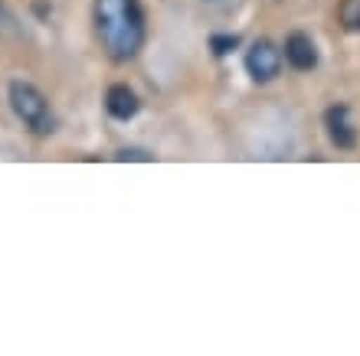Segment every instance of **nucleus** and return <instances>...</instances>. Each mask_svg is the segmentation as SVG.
I'll list each match as a JSON object with an SVG mask.
<instances>
[{"label": "nucleus", "mask_w": 360, "mask_h": 356, "mask_svg": "<svg viewBox=\"0 0 360 356\" xmlns=\"http://www.w3.org/2000/svg\"><path fill=\"white\" fill-rule=\"evenodd\" d=\"M105 105H108V114H112V118H122V121L134 118V114H138V108H141L138 95H134L128 85H112V88H108V98H105Z\"/></svg>", "instance_id": "nucleus-5"}, {"label": "nucleus", "mask_w": 360, "mask_h": 356, "mask_svg": "<svg viewBox=\"0 0 360 356\" xmlns=\"http://www.w3.org/2000/svg\"><path fill=\"white\" fill-rule=\"evenodd\" d=\"M118 160H148V154H141V150H122Z\"/></svg>", "instance_id": "nucleus-9"}, {"label": "nucleus", "mask_w": 360, "mask_h": 356, "mask_svg": "<svg viewBox=\"0 0 360 356\" xmlns=\"http://www.w3.org/2000/svg\"><path fill=\"white\" fill-rule=\"evenodd\" d=\"M341 23L347 29H360V0H341Z\"/></svg>", "instance_id": "nucleus-7"}, {"label": "nucleus", "mask_w": 360, "mask_h": 356, "mask_svg": "<svg viewBox=\"0 0 360 356\" xmlns=\"http://www.w3.org/2000/svg\"><path fill=\"white\" fill-rule=\"evenodd\" d=\"M95 29L112 59H131L144 43V13L138 0H95Z\"/></svg>", "instance_id": "nucleus-1"}, {"label": "nucleus", "mask_w": 360, "mask_h": 356, "mask_svg": "<svg viewBox=\"0 0 360 356\" xmlns=\"http://www.w3.org/2000/svg\"><path fill=\"white\" fill-rule=\"evenodd\" d=\"M278 66H282V56H278V49H275L272 43L259 39L256 46L249 49L246 69L256 82H269V79H275V75H278Z\"/></svg>", "instance_id": "nucleus-3"}, {"label": "nucleus", "mask_w": 360, "mask_h": 356, "mask_svg": "<svg viewBox=\"0 0 360 356\" xmlns=\"http://www.w3.org/2000/svg\"><path fill=\"white\" fill-rule=\"evenodd\" d=\"M10 105H13V112H17L20 121L30 124L33 131H39V134L53 131L49 105H46V98H43V92H39L37 85L13 82V85H10Z\"/></svg>", "instance_id": "nucleus-2"}, {"label": "nucleus", "mask_w": 360, "mask_h": 356, "mask_svg": "<svg viewBox=\"0 0 360 356\" xmlns=\"http://www.w3.org/2000/svg\"><path fill=\"white\" fill-rule=\"evenodd\" d=\"M229 49H236V37H213V53L226 56Z\"/></svg>", "instance_id": "nucleus-8"}, {"label": "nucleus", "mask_w": 360, "mask_h": 356, "mask_svg": "<svg viewBox=\"0 0 360 356\" xmlns=\"http://www.w3.org/2000/svg\"><path fill=\"white\" fill-rule=\"evenodd\" d=\"M285 59L292 62L295 69H314L318 66V49H314L311 37H304V33H292V37L285 39Z\"/></svg>", "instance_id": "nucleus-4"}, {"label": "nucleus", "mask_w": 360, "mask_h": 356, "mask_svg": "<svg viewBox=\"0 0 360 356\" xmlns=\"http://www.w3.org/2000/svg\"><path fill=\"white\" fill-rule=\"evenodd\" d=\"M328 134L338 147H354V128L347 124V108H331L328 112Z\"/></svg>", "instance_id": "nucleus-6"}]
</instances>
